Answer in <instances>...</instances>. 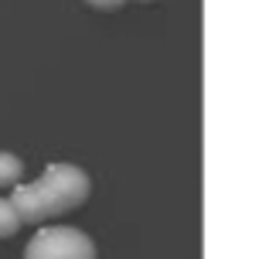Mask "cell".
<instances>
[{"label": "cell", "instance_id": "obj_1", "mask_svg": "<svg viewBox=\"0 0 259 259\" xmlns=\"http://www.w3.org/2000/svg\"><path fill=\"white\" fill-rule=\"evenodd\" d=\"M85 198H89L85 170L72 164H52L34 184H14L11 205L21 215V225H45L48 219H58L65 211L85 205Z\"/></svg>", "mask_w": 259, "mask_h": 259}, {"label": "cell", "instance_id": "obj_2", "mask_svg": "<svg viewBox=\"0 0 259 259\" xmlns=\"http://www.w3.org/2000/svg\"><path fill=\"white\" fill-rule=\"evenodd\" d=\"M24 259H96V246L78 229L48 225V229H38V235L27 242Z\"/></svg>", "mask_w": 259, "mask_h": 259}, {"label": "cell", "instance_id": "obj_3", "mask_svg": "<svg viewBox=\"0 0 259 259\" xmlns=\"http://www.w3.org/2000/svg\"><path fill=\"white\" fill-rule=\"evenodd\" d=\"M21 174H24V164L14 154L0 150V188H14V184L21 181Z\"/></svg>", "mask_w": 259, "mask_h": 259}, {"label": "cell", "instance_id": "obj_4", "mask_svg": "<svg viewBox=\"0 0 259 259\" xmlns=\"http://www.w3.org/2000/svg\"><path fill=\"white\" fill-rule=\"evenodd\" d=\"M21 229V215L14 211L11 198H0V239H7V235H14Z\"/></svg>", "mask_w": 259, "mask_h": 259}, {"label": "cell", "instance_id": "obj_5", "mask_svg": "<svg viewBox=\"0 0 259 259\" xmlns=\"http://www.w3.org/2000/svg\"><path fill=\"white\" fill-rule=\"evenodd\" d=\"M89 7H96V11H119L126 0H85Z\"/></svg>", "mask_w": 259, "mask_h": 259}, {"label": "cell", "instance_id": "obj_6", "mask_svg": "<svg viewBox=\"0 0 259 259\" xmlns=\"http://www.w3.org/2000/svg\"><path fill=\"white\" fill-rule=\"evenodd\" d=\"M143 4H150V0H143Z\"/></svg>", "mask_w": 259, "mask_h": 259}]
</instances>
